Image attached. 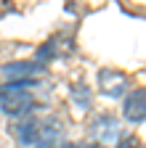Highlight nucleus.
<instances>
[{
	"instance_id": "4",
	"label": "nucleus",
	"mask_w": 146,
	"mask_h": 148,
	"mask_svg": "<svg viewBox=\"0 0 146 148\" xmlns=\"http://www.w3.org/2000/svg\"><path fill=\"white\" fill-rule=\"evenodd\" d=\"M40 64L37 61H16V64H8L3 66V74H6V79L11 82H29L35 74H40Z\"/></svg>"
},
{
	"instance_id": "2",
	"label": "nucleus",
	"mask_w": 146,
	"mask_h": 148,
	"mask_svg": "<svg viewBox=\"0 0 146 148\" xmlns=\"http://www.w3.org/2000/svg\"><path fill=\"white\" fill-rule=\"evenodd\" d=\"M98 87L106 98H122L130 90V79L120 69H101L98 71Z\"/></svg>"
},
{
	"instance_id": "3",
	"label": "nucleus",
	"mask_w": 146,
	"mask_h": 148,
	"mask_svg": "<svg viewBox=\"0 0 146 148\" xmlns=\"http://www.w3.org/2000/svg\"><path fill=\"white\" fill-rule=\"evenodd\" d=\"M122 116L127 122H133V124L146 122V87H136L133 92H127V95H125Z\"/></svg>"
},
{
	"instance_id": "10",
	"label": "nucleus",
	"mask_w": 146,
	"mask_h": 148,
	"mask_svg": "<svg viewBox=\"0 0 146 148\" xmlns=\"http://www.w3.org/2000/svg\"><path fill=\"white\" fill-rule=\"evenodd\" d=\"M59 148H93V145H82V143H61Z\"/></svg>"
},
{
	"instance_id": "9",
	"label": "nucleus",
	"mask_w": 146,
	"mask_h": 148,
	"mask_svg": "<svg viewBox=\"0 0 146 148\" xmlns=\"http://www.w3.org/2000/svg\"><path fill=\"white\" fill-rule=\"evenodd\" d=\"M75 98L80 101V106H88V103H90V101L85 98V92H82V85H77V87H75Z\"/></svg>"
},
{
	"instance_id": "8",
	"label": "nucleus",
	"mask_w": 146,
	"mask_h": 148,
	"mask_svg": "<svg viewBox=\"0 0 146 148\" xmlns=\"http://www.w3.org/2000/svg\"><path fill=\"white\" fill-rule=\"evenodd\" d=\"M117 148H143V145H141V140H138V138L127 135V138H122V140L117 143Z\"/></svg>"
},
{
	"instance_id": "5",
	"label": "nucleus",
	"mask_w": 146,
	"mask_h": 148,
	"mask_svg": "<svg viewBox=\"0 0 146 148\" xmlns=\"http://www.w3.org/2000/svg\"><path fill=\"white\" fill-rule=\"evenodd\" d=\"M90 135H93L96 143H112L120 135V124L112 116H98L93 124H90Z\"/></svg>"
},
{
	"instance_id": "7",
	"label": "nucleus",
	"mask_w": 146,
	"mask_h": 148,
	"mask_svg": "<svg viewBox=\"0 0 146 148\" xmlns=\"http://www.w3.org/2000/svg\"><path fill=\"white\" fill-rule=\"evenodd\" d=\"M37 130H40V122L37 119H27L21 124H16V135H19L21 143L35 145V143H37Z\"/></svg>"
},
{
	"instance_id": "1",
	"label": "nucleus",
	"mask_w": 146,
	"mask_h": 148,
	"mask_svg": "<svg viewBox=\"0 0 146 148\" xmlns=\"http://www.w3.org/2000/svg\"><path fill=\"white\" fill-rule=\"evenodd\" d=\"M32 79L29 82H6L0 85V111L8 116H19L24 111H29L35 106L32 98Z\"/></svg>"
},
{
	"instance_id": "6",
	"label": "nucleus",
	"mask_w": 146,
	"mask_h": 148,
	"mask_svg": "<svg viewBox=\"0 0 146 148\" xmlns=\"http://www.w3.org/2000/svg\"><path fill=\"white\" fill-rule=\"evenodd\" d=\"M59 135H61V122L59 119H43L40 122V130H37V148H53L56 145V140H59Z\"/></svg>"
}]
</instances>
